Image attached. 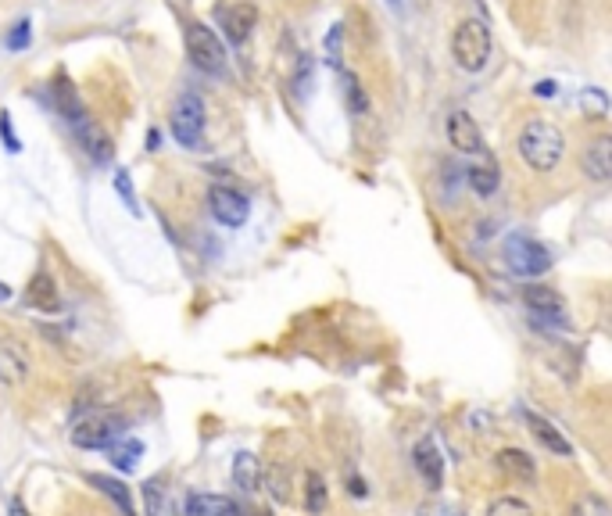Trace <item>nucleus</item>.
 Returning <instances> with one entry per match:
<instances>
[{"instance_id":"nucleus-1","label":"nucleus","mask_w":612,"mask_h":516,"mask_svg":"<svg viewBox=\"0 0 612 516\" xmlns=\"http://www.w3.org/2000/svg\"><path fill=\"white\" fill-rule=\"evenodd\" d=\"M516 151L534 172H555L562 155H566V133H562L555 122L534 119L519 129Z\"/></svg>"},{"instance_id":"nucleus-2","label":"nucleus","mask_w":612,"mask_h":516,"mask_svg":"<svg viewBox=\"0 0 612 516\" xmlns=\"http://www.w3.org/2000/svg\"><path fill=\"white\" fill-rule=\"evenodd\" d=\"M451 58L462 72H480L491 61V29L480 18H466L451 33Z\"/></svg>"},{"instance_id":"nucleus-3","label":"nucleus","mask_w":612,"mask_h":516,"mask_svg":"<svg viewBox=\"0 0 612 516\" xmlns=\"http://www.w3.org/2000/svg\"><path fill=\"white\" fill-rule=\"evenodd\" d=\"M129 430V420L119 413H94L79 420L72 427V445L86 448V452H97V448H111L115 441Z\"/></svg>"},{"instance_id":"nucleus-4","label":"nucleus","mask_w":612,"mask_h":516,"mask_svg":"<svg viewBox=\"0 0 612 516\" xmlns=\"http://www.w3.org/2000/svg\"><path fill=\"white\" fill-rule=\"evenodd\" d=\"M204 122H208V115H204V101L194 94V90H187V94L172 104V115H169L172 137H176L183 147H190V151L204 147Z\"/></svg>"},{"instance_id":"nucleus-5","label":"nucleus","mask_w":612,"mask_h":516,"mask_svg":"<svg viewBox=\"0 0 612 516\" xmlns=\"http://www.w3.org/2000/svg\"><path fill=\"white\" fill-rule=\"evenodd\" d=\"M505 266L516 276H523V280H530V276H541L552 269V251L544 248L541 241H534V237L512 233L505 241Z\"/></svg>"},{"instance_id":"nucleus-6","label":"nucleus","mask_w":612,"mask_h":516,"mask_svg":"<svg viewBox=\"0 0 612 516\" xmlns=\"http://www.w3.org/2000/svg\"><path fill=\"white\" fill-rule=\"evenodd\" d=\"M187 54L197 69L208 72V76H222L226 72V47H222L219 33L201 26V22L187 26Z\"/></svg>"},{"instance_id":"nucleus-7","label":"nucleus","mask_w":612,"mask_h":516,"mask_svg":"<svg viewBox=\"0 0 612 516\" xmlns=\"http://www.w3.org/2000/svg\"><path fill=\"white\" fill-rule=\"evenodd\" d=\"M208 212L215 215V223L237 230V226L247 223V215H251V201L233 187H212L208 190Z\"/></svg>"},{"instance_id":"nucleus-8","label":"nucleus","mask_w":612,"mask_h":516,"mask_svg":"<svg viewBox=\"0 0 612 516\" xmlns=\"http://www.w3.org/2000/svg\"><path fill=\"white\" fill-rule=\"evenodd\" d=\"M29 380V355L26 348L11 337H0V384L18 387Z\"/></svg>"},{"instance_id":"nucleus-9","label":"nucleus","mask_w":612,"mask_h":516,"mask_svg":"<svg viewBox=\"0 0 612 516\" xmlns=\"http://www.w3.org/2000/svg\"><path fill=\"white\" fill-rule=\"evenodd\" d=\"M448 144L462 155H480L484 151V137H480V126L473 122L469 112H451L448 115Z\"/></svg>"},{"instance_id":"nucleus-10","label":"nucleus","mask_w":612,"mask_h":516,"mask_svg":"<svg viewBox=\"0 0 612 516\" xmlns=\"http://www.w3.org/2000/svg\"><path fill=\"white\" fill-rule=\"evenodd\" d=\"M580 172L595 183L609 180L612 176V137H605L602 133V137H595L584 147V155H580Z\"/></svg>"},{"instance_id":"nucleus-11","label":"nucleus","mask_w":612,"mask_h":516,"mask_svg":"<svg viewBox=\"0 0 612 516\" xmlns=\"http://www.w3.org/2000/svg\"><path fill=\"white\" fill-rule=\"evenodd\" d=\"M412 466L419 470V477L426 481V488L437 491L444 481V459H441V448H437L434 438H423L412 452Z\"/></svg>"},{"instance_id":"nucleus-12","label":"nucleus","mask_w":612,"mask_h":516,"mask_svg":"<svg viewBox=\"0 0 612 516\" xmlns=\"http://www.w3.org/2000/svg\"><path fill=\"white\" fill-rule=\"evenodd\" d=\"M255 22H258L255 4H222L219 8V26L226 29V36L233 43H244L251 36V29H255Z\"/></svg>"},{"instance_id":"nucleus-13","label":"nucleus","mask_w":612,"mask_h":516,"mask_svg":"<svg viewBox=\"0 0 612 516\" xmlns=\"http://www.w3.org/2000/svg\"><path fill=\"white\" fill-rule=\"evenodd\" d=\"M523 420H527V427L534 430V438L541 441L548 452H555V456H573V445L566 438H562V430L555 427L552 420H544L541 413H534V409H523Z\"/></svg>"},{"instance_id":"nucleus-14","label":"nucleus","mask_w":612,"mask_h":516,"mask_svg":"<svg viewBox=\"0 0 612 516\" xmlns=\"http://www.w3.org/2000/svg\"><path fill=\"white\" fill-rule=\"evenodd\" d=\"M54 101H58V112H61V119H65L68 126H72V129L83 126L86 108H83V101H79L76 86L68 83L65 76H58V83H54Z\"/></svg>"},{"instance_id":"nucleus-15","label":"nucleus","mask_w":612,"mask_h":516,"mask_svg":"<svg viewBox=\"0 0 612 516\" xmlns=\"http://www.w3.org/2000/svg\"><path fill=\"white\" fill-rule=\"evenodd\" d=\"M244 509L226 495H190L187 516H240Z\"/></svg>"},{"instance_id":"nucleus-16","label":"nucleus","mask_w":612,"mask_h":516,"mask_svg":"<svg viewBox=\"0 0 612 516\" xmlns=\"http://www.w3.org/2000/svg\"><path fill=\"white\" fill-rule=\"evenodd\" d=\"M523 301L534 316H562V298L555 294V287H541V284H530L523 287Z\"/></svg>"},{"instance_id":"nucleus-17","label":"nucleus","mask_w":612,"mask_h":516,"mask_svg":"<svg viewBox=\"0 0 612 516\" xmlns=\"http://www.w3.org/2000/svg\"><path fill=\"white\" fill-rule=\"evenodd\" d=\"M26 301L33 305V309H40V312H58L61 309L58 287H54V280L47 273H36L33 276V284H29V291H26Z\"/></svg>"},{"instance_id":"nucleus-18","label":"nucleus","mask_w":612,"mask_h":516,"mask_svg":"<svg viewBox=\"0 0 612 516\" xmlns=\"http://www.w3.org/2000/svg\"><path fill=\"white\" fill-rule=\"evenodd\" d=\"M233 484L244 491H258V484H262V463H258L255 452H237L233 456Z\"/></svg>"},{"instance_id":"nucleus-19","label":"nucleus","mask_w":612,"mask_h":516,"mask_svg":"<svg viewBox=\"0 0 612 516\" xmlns=\"http://www.w3.org/2000/svg\"><path fill=\"white\" fill-rule=\"evenodd\" d=\"M76 137H79V144L86 147V155L94 158V162H108L111 158V144H108V137H104L101 129H94L90 126V119L83 122V126H76Z\"/></svg>"},{"instance_id":"nucleus-20","label":"nucleus","mask_w":612,"mask_h":516,"mask_svg":"<svg viewBox=\"0 0 612 516\" xmlns=\"http://www.w3.org/2000/svg\"><path fill=\"white\" fill-rule=\"evenodd\" d=\"M498 466H502L505 473H512V477H519V481H534V463H530V456L527 452H519V448L498 452Z\"/></svg>"},{"instance_id":"nucleus-21","label":"nucleus","mask_w":612,"mask_h":516,"mask_svg":"<svg viewBox=\"0 0 612 516\" xmlns=\"http://www.w3.org/2000/svg\"><path fill=\"white\" fill-rule=\"evenodd\" d=\"M144 502H147V516H176L169 495H165V484L154 481V477L144 484Z\"/></svg>"},{"instance_id":"nucleus-22","label":"nucleus","mask_w":612,"mask_h":516,"mask_svg":"<svg viewBox=\"0 0 612 516\" xmlns=\"http://www.w3.org/2000/svg\"><path fill=\"white\" fill-rule=\"evenodd\" d=\"M90 484H94L97 491H104V495H108V499L115 502V506H119L126 516H136V513H133V502H129V491L122 488V484L115 481V477H101V473H94V477H90Z\"/></svg>"},{"instance_id":"nucleus-23","label":"nucleus","mask_w":612,"mask_h":516,"mask_svg":"<svg viewBox=\"0 0 612 516\" xmlns=\"http://www.w3.org/2000/svg\"><path fill=\"white\" fill-rule=\"evenodd\" d=\"M140 456H144V445L136 438H126L122 445H111V463H115V470H122V473H133Z\"/></svg>"},{"instance_id":"nucleus-24","label":"nucleus","mask_w":612,"mask_h":516,"mask_svg":"<svg viewBox=\"0 0 612 516\" xmlns=\"http://www.w3.org/2000/svg\"><path fill=\"white\" fill-rule=\"evenodd\" d=\"M305 484H308V488H305V509L312 516H319L326 509V481L315 470H308Z\"/></svg>"},{"instance_id":"nucleus-25","label":"nucleus","mask_w":612,"mask_h":516,"mask_svg":"<svg viewBox=\"0 0 612 516\" xmlns=\"http://www.w3.org/2000/svg\"><path fill=\"white\" fill-rule=\"evenodd\" d=\"M498 183H502V176H498V169H491V165L469 169V187H473L480 198H491L494 190H498Z\"/></svg>"},{"instance_id":"nucleus-26","label":"nucleus","mask_w":612,"mask_h":516,"mask_svg":"<svg viewBox=\"0 0 612 516\" xmlns=\"http://www.w3.org/2000/svg\"><path fill=\"white\" fill-rule=\"evenodd\" d=\"M570 516H612V509H609V502L598 495V491H584V495L573 502Z\"/></svg>"},{"instance_id":"nucleus-27","label":"nucleus","mask_w":612,"mask_h":516,"mask_svg":"<svg viewBox=\"0 0 612 516\" xmlns=\"http://www.w3.org/2000/svg\"><path fill=\"white\" fill-rule=\"evenodd\" d=\"M487 516H534V509L523 499H516V495H502V499H494L487 506Z\"/></svg>"},{"instance_id":"nucleus-28","label":"nucleus","mask_w":612,"mask_h":516,"mask_svg":"<svg viewBox=\"0 0 612 516\" xmlns=\"http://www.w3.org/2000/svg\"><path fill=\"white\" fill-rule=\"evenodd\" d=\"M580 104H584V108H591V115H595V119H602V115L609 112V97H605L598 86H587L584 94H580Z\"/></svg>"},{"instance_id":"nucleus-29","label":"nucleus","mask_w":612,"mask_h":516,"mask_svg":"<svg viewBox=\"0 0 612 516\" xmlns=\"http://www.w3.org/2000/svg\"><path fill=\"white\" fill-rule=\"evenodd\" d=\"M340 47H344V26H333L330 36H326V61H330L333 69H340Z\"/></svg>"},{"instance_id":"nucleus-30","label":"nucleus","mask_w":612,"mask_h":516,"mask_svg":"<svg viewBox=\"0 0 612 516\" xmlns=\"http://www.w3.org/2000/svg\"><path fill=\"white\" fill-rule=\"evenodd\" d=\"M115 190H119V198L126 201L129 208L136 212V194H133V180H129V172L122 169V172H115Z\"/></svg>"},{"instance_id":"nucleus-31","label":"nucleus","mask_w":612,"mask_h":516,"mask_svg":"<svg viewBox=\"0 0 612 516\" xmlns=\"http://www.w3.org/2000/svg\"><path fill=\"white\" fill-rule=\"evenodd\" d=\"M8 47L11 51H26L29 47V18H22V22L8 33Z\"/></svg>"},{"instance_id":"nucleus-32","label":"nucleus","mask_w":612,"mask_h":516,"mask_svg":"<svg viewBox=\"0 0 612 516\" xmlns=\"http://www.w3.org/2000/svg\"><path fill=\"white\" fill-rule=\"evenodd\" d=\"M344 90H348L351 112H366V94H362V86H358L351 76H344Z\"/></svg>"},{"instance_id":"nucleus-33","label":"nucleus","mask_w":612,"mask_h":516,"mask_svg":"<svg viewBox=\"0 0 612 516\" xmlns=\"http://www.w3.org/2000/svg\"><path fill=\"white\" fill-rule=\"evenodd\" d=\"M0 137H4V147H8V151H22V144H18V137H15V129H11V122H8V112L0 115Z\"/></svg>"},{"instance_id":"nucleus-34","label":"nucleus","mask_w":612,"mask_h":516,"mask_svg":"<svg viewBox=\"0 0 612 516\" xmlns=\"http://www.w3.org/2000/svg\"><path fill=\"white\" fill-rule=\"evenodd\" d=\"M419 516H462L459 509H451V506H437V502H430V506L419 509Z\"/></svg>"},{"instance_id":"nucleus-35","label":"nucleus","mask_w":612,"mask_h":516,"mask_svg":"<svg viewBox=\"0 0 612 516\" xmlns=\"http://www.w3.org/2000/svg\"><path fill=\"white\" fill-rule=\"evenodd\" d=\"M534 94H537V97H555V94H559V83H552V79H544V83H537Z\"/></svg>"},{"instance_id":"nucleus-36","label":"nucleus","mask_w":612,"mask_h":516,"mask_svg":"<svg viewBox=\"0 0 612 516\" xmlns=\"http://www.w3.org/2000/svg\"><path fill=\"white\" fill-rule=\"evenodd\" d=\"M348 491H351V495H358V499H362V495H366V484L358 481V477H348Z\"/></svg>"},{"instance_id":"nucleus-37","label":"nucleus","mask_w":612,"mask_h":516,"mask_svg":"<svg viewBox=\"0 0 612 516\" xmlns=\"http://www.w3.org/2000/svg\"><path fill=\"white\" fill-rule=\"evenodd\" d=\"M158 140H162V137H158V129H151V133H147V147L154 151V147H158Z\"/></svg>"},{"instance_id":"nucleus-38","label":"nucleus","mask_w":612,"mask_h":516,"mask_svg":"<svg viewBox=\"0 0 612 516\" xmlns=\"http://www.w3.org/2000/svg\"><path fill=\"white\" fill-rule=\"evenodd\" d=\"M11 298V287L4 284V280H0V301H8Z\"/></svg>"}]
</instances>
